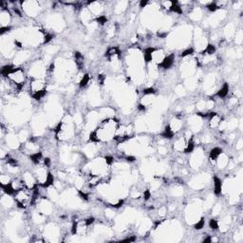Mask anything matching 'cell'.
Returning <instances> with one entry per match:
<instances>
[{"label": "cell", "instance_id": "obj_1", "mask_svg": "<svg viewBox=\"0 0 243 243\" xmlns=\"http://www.w3.org/2000/svg\"><path fill=\"white\" fill-rule=\"evenodd\" d=\"M12 82L17 84V85H25V81H26V75H25V71L22 68H14L11 73L9 74L8 78Z\"/></svg>", "mask_w": 243, "mask_h": 243}, {"label": "cell", "instance_id": "obj_2", "mask_svg": "<svg viewBox=\"0 0 243 243\" xmlns=\"http://www.w3.org/2000/svg\"><path fill=\"white\" fill-rule=\"evenodd\" d=\"M30 89L33 91V94L38 91L47 90V83L42 78H33L30 83Z\"/></svg>", "mask_w": 243, "mask_h": 243}, {"label": "cell", "instance_id": "obj_3", "mask_svg": "<svg viewBox=\"0 0 243 243\" xmlns=\"http://www.w3.org/2000/svg\"><path fill=\"white\" fill-rule=\"evenodd\" d=\"M174 60H175V56H174V54H171V55H167L165 58V60L161 62L158 67L159 68H164V69H168V68H170L172 66H173V64H174Z\"/></svg>", "mask_w": 243, "mask_h": 243}, {"label": "cell", "instance_id": "obj_4", "mask_svg": "<svg viewBox=\"0 0 243 243\" xmlns=\"http://www.w3.org/2000/svg\"><path fill=\"white\" fill-rule=\"evenodd\" d=\"M186 144H187V141L181 137L180 139H178L175 144H174V149L178 152H184V149L186 147Z\"/></svg>", "mask_w": 243, "mask_h": 243}, {"label": "cell", "instance_id": "obj_5", "mask_svg": "<svg viewBox=\"0 0 243 243\" xmlns=\"http://www.w3.org/2000/svg\"><path fill=\"white\" fill-rule=\"evenodd\" d=\"M222 190V182L221 180L215 177L214 179V192L215 195H220Z\"/></svg>", "mask_w": 243, "mask_h": 243}, {"label": "cell", "instance_id": "obj_6", "mask_svg": "<svg viewBox=\"0 0 243 243\" xmlns=\"http://www.w3.org/2000/svg\"><path fill=\"white\" fill-rule=\"evenodd\" d=\"M30 159L31 160L33 161V163L34 165H40V163L42 160H44L43 159V154L41 152H36V153H33L30 156Z\"/></svg>", "mask_w": 243, "mask_h": 243}, {"label": "cell", "instance_id": "obj_7", "mask_svg": "<svg viewBox=\"0 0 243 243\" xmlns=\"http://www.w3.org/2000/svg\"><path fill=\"white\" fill-rule=\"evenodd\" d=\"M222 153V150L221 148L220 147H215L211 150L210 152V159L213 160V161H215L217 160V159L219 158V156Z\"/></svg>", "mask_w": 243, "mask_h": 243}, {"label": "cell", "instance_id": "obj_8", "mask_svg": "<svg viewBox=\"0 0 243 243\" xmlns=\"http://www.w3.org/2000/svg\"><path fill=\"white\" fill-rule=\"evenodd\" d=\"M229 93V85L228 84H224L222 86V88L217 92V96L220 98H225Z\"/></svg>", "mask_w": 243, "mask_h": 243}, {"label": "cell", "instance_id": "obj_9", "mask_svg": "<svg viewBox=\"0 0 243 243\" xmlns=\"http://www.w3.org/2000/svg\"><path fill=\"white\" fill-rule=\"evenodd\" d=\"M90 83V77H89V74H85L83 77H82V79L80 80V82H79V86H80V88H86L87 86H89V84Z\"/></svg>", "mask_w": 243, "mask_h": 243}, {"label": "cell", "instance_id": "obj_10", "mask_svg": "<svg viewBox=\"0 0 243 243\" xmlns=\"http://www.w3.org/2000/svg\"><path fill=\"white\" fill-rule=\"evenodd\" d=\"M11 178L9 175H6V174H2L1 177H0V184H8V183H11Z\"/></svg>", "mask_w": 243, "mask_h": 243}, {"label": "cell", "instance_id": "obj_11", "mask_svg": "<svg viewBox=\"0 0 243 243\" xmlns=\"http://www.w3.org/2000/svg\"><path fill=\"white\" fill-rule=\"evenodd\" d=\"M209 226H210V228L213 229V230H217V229L220 228L219 222L215 220H211L210 222H209Z\"/></svg>", "mask_w": 243, "mask_h": 243}, {"label": "cell", "instance_id": "obj_12", "mask_svg": "<svg viewBox=\"0 0 243 243\" xmlns=\"http://www.w3.org/2000/svg\"><path fill=\"white\" fill-rule=\"evenodd\" d=\"M204 224H205V220H204V219H201L200 220H198V223L195 225V228L197 230H200L204 227Z\"/></svg>", "mask_w": 243, "mask_h": 243}, {"label": "cell", "instance_id": "obj_13", "mask_svg": "<svg viewBox=\"0 0 243 243\" xmlns=\"http://www.w3.org/2000/svg\"><path fill=\"white\" fill-rule=\"evenodd\" d=\"M155 92L156 91H155V89L153 88H147V89L143 90V93L144 95H152V94H155Z\"/></svg>", "mask_w": 243, "mask_h": 243}, {"label": "cell", "instance_id": "obj_14", "mask_svg": "<svg viewBox=\"0 0 243 243\" xmlns=\"http://www.w3.org/2000/svg\"><path fill=\"white\" fill-rule=\"evenodd\" d=\"M193 52H194V49L193 48H188V49H186V50H184L182 53H181V57H186V56H188V55H191V54H193Z\"/></svg>", "mask_w": 243, "mask_h": 243}]
</instances>
